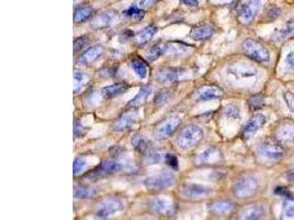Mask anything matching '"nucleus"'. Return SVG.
Returning a JSON list of instances; mask_svg holds the SVG:
<instances>
[{
    "instance_id": "obj_13",
    "label": "nucleus",
    "mask_w": 294,
    "mask_h": 220,
    "mask_svg": "<svg viewBox=\"0 0 294 220\" xmlns=\"http://www.w3.org/2000/svg\"><path fill=\"white\" fill-rule=\"evenodd\" d=\"M151 208L155 213L172 216L176 211L175 204L164 197H155L151 201Z\"/></svg>"
},
{
    "instance_id": "obj_39",
    "label": "nucleus",
    "mask_w": 294,
    "mask_h": 220,
    "mask_svg": "<svg viewBox=\"0 0 294 220\" xmlns=\"http://www.w3.org/2000/svg\"><path fill=\"white\" fill-rule=\"evenodd\" d=\"M171 98H172V93L170 91H163L160 92L159 94H156L154 101L156 106H163L169 103V100Z\"/></svg>"
},
{
    "instance_id": "obj_36",
    "label": "nucleus",
    "mask_w": 294,
    "mask_h": 220,
    "mask_svg": "<svg viewBox=\"0 0 294 220\" xmlns=\"http://www.w3.org/2000/svg\"><path fill=\"white\" fill-rule=\"evenodd\" d=\"M144 156V163L146 164H158V163L161 162V154L154 149H149L146 153L143 154Z\"/></svg>"
},
{
    "instance_id": "obj_51",
    "label": "nucleus",
    "mask_w": 294,
    "mask_h": 220,
    "mask_svg": "<svg viewBox=\"0 0 294 220\" xmlns=\"http://www.w3.org/2000/svg\"><path fill=\"white\" fill-rule=\"evenodd\" d=\"M287 178H288V181L290 183H292V184H294V171H291V172H289L287 174Z\"/></svg>"
},
{
    "instance_id": "obj_5",
    "label": "nucleus",
    "mask_w": 294,
    "mask_h": 220,
    "mask_svg": "<svg viewBox=\"0 0 294 220\" xmlns=\"http://www.w3.org/2000/svg\"><path fill=\"white\" fill-rule=\"evenodd\" d=\"M181 125V118L178 116H171L164 119L162 122L156 126L155 129L154 137L155 140H166L170 138L173 133L176 131V129Z\"/></svg>"
},
{
    "instance_id": "obj_26",
    "label": "nucleus",
    "mask_w": 294,
    "mask_h": 220,
    "mask_svg": "<svg viewBox=\"0 0 294 220\" xmlns=\"http://www.w3.org/2000/svg\"><path fill=\"white\" fill-rule=\"evenodd\" d=\"M152 93V88L150 86H142L140 88L139 93L137 94L134 99L129 101V107H139V106L143 105L148 100Z\"/></svg>"
},
{
    "instance_id": "obj_52",
    "label": "nucleus",
    "mask_w": 294,
    "mask_h": 220,
    "mask_svg": "<svg viewBox=\"0 0 294 220\" xmlns=\"http://www.w3.org/2000/svg\"><path fill=\"white\" fill-rule=\"evenodd\" d=\"M293 166H294V161H293Z\"/></svg>"
},
{
    "instance_id": "obj_15",
    "label": "nucleus",
    "mask_w": 294,
    "mask_h": 220,
    "mask_svg": "<svg viewBox=\"0 0 294 220\" xmlns=\"http://www.w3.org/2000/svg\"><path fill=\"white\" fill-rule=\"evenodd\" d=\"M236 208V204L228 201V199H221V201H217L215 203H213L211 207H209V210L211 213L215 216H218V217H223V216H227L231 213H232Z\"/></svg>"
},
{
    "instance_id": "obj_29",
    "label": "nucleus",
    "mask_w": 294,
    "mask_h": 220,
    "mask_svg": "<svg viewBox=\"0 0 294 220\" xmlns=\"http://www.w3.org/2000/svg\"><path fill=\"white\" fill-rule=\"evenodd\" d=\"M131 144L137 152L140 154H144L149 149H150V146H149L150 145L149 144V141L143 136H141V134H136V136L132 137Z\"/></svg>"
},
{
    "instance_id": "obj_50",
    "label": "nucleus",
    "mask_w": 294,
    "mask_h": 220,
    "mask_svg": "<svg viewBox=\"0 0 294 220\" xmlns=\"http://www.w3.org/2000/svg\"><path fill=\"white\" fill-rule=\"evenodd\" d=\"M213 3H216V5H228V3L232 2L233 0H211Z\"/></svg>"
},
{
    "instance_id": "obj_14",
    "label": "nucleus",
    "mask_w": 294,
    "mask_h": 220,
    "mask_svg": "<svg viewBox=\"0 0 294 220\" xmlns=\"http://www.w3.org/2000/svg\"><path fill=\"white\" fill-rule=\"evenodd\" d=\"M137 119H138V113L136 111H132L131 110V111L124 112V115H122L117 119L116 124L114 125V130L117 132L126 131V130L132 128V126L136 124Z\"/></svg>"
},
{
    "instance_id": "obj_21",
    "label": "nucleus",
    "mask_w": 294,
    "mask_h": 220,
    "mask_svg": "<svg viewBox=\"0 0 294 220\" xmlns=\"http://www.w3.org/2000/svg\"><path fill=\"white\" fill-rule=\"evenodd\" d=\"M214 28L211 24H202L194 28L191 32V38L195 41H205L208 40L211 36L214 34Z\"/></svg>"
},
{
    "instance_id": "obj_6",
    "label": "nucleus",
    "mask_w": 294,
    "mask_h": 220,
    "mask_svg": "<svg viewBox=\"0 0 294 220\" xmlns=\"http://www.w3.org/2000/svg\"><path fill=\"white\" fill-rule=\"evenodd\" d=\"M124 204L120 198L118 197L106 198L104 199L102 203H99L96 216H97V218L105 219L108 218L111 215L124 210Z\"/></svg>"
},
{
    "instance_id": "obj_12",
    "label": "nucleus",
    "mask_w": 294,
    "mask_h": 220,
    "mask_svg": "<svg viewBox=\"0 0 294 220\" xmlns=\"http://www.w3.org/2000/svg\"><path fill=\"white\" fill-rule=\"evenodd\" d=\"M183 76V71L176 67H164L156 72V79L162 84H172Z\"/></svg>"
},
{
    "instance_id": "obj_20",
    "label": "nucleus",
    "mask_w": 294,
    "mask_h": 220,
    "mask_svg": "<svg viewBox=\"0 0 294 220\" xmlns=\"http://www.w3.org/2000/svg\"><path fill=\"white\" fill-rule=\"evenodd\" d=\"M103 52H104V48L102 46L92 47L88 48V50L84 52L82 55H80V58L78 59V64L86 65V64L94 62V61L97 60L99 56L103 54Z\"/></svg>"
},
{
    "instance_id": "obj_47",
    "label": "nucleus",
    "mask_w": 294,
    "mask_h": 220,
    "mask_svg": "<svg viewBox=\"0 0 294 220\" xmlns=\"http://www.w3.org/2000/svg\"><path fill=\"white\" fill-rule=\"evenodd\" d=\"M285 62H287L288 66L291 68V70L294 71V51L290 52L287 55V59H285Z\"/></svg>"
},
{
    "instance_id": "obj_37",
    "label": "nucleus",
    "mask_w": 294,
    "mask_h": 220,
    "mask_svg": "<svg viewBox=\"0 0 294 220\" xmlns=\"http://www.w3.org/2000/svg\"><path fill=\"white\" fill-rule=\"evenodd\" d=\"M124 16L135 20H142L144 18V10L140 9L137 6H130L128 9L124 12Z\"/></svg>"
},
{
    "instance_id": "obj_48",
    "label": "nucleus",
    "mask_w": 294,
    "mask_h": 220,
    "mask_svg": "<svg viewBox=\"0 0 294 220\" xmlns=\"http://www.w3.org/2000/svg\"><path fill=\"white\" fill-rule=\"evenodd\" d=\"M159 0H141L140 5L142 8H149L151 6H154L155 2H158Z\"/></svg>"
},
{
    "instance_id": "obj_11",
    "label": "nucleus",
    "mask_w": 294,
    "mask_h": 220,
    "mask_svg": "<svg viewBox=\"0 0 294 220\" xmlns=\"http://www.w3.org/2000/svg\"><path fill=\"white\" fill-rule=\"evenodd\" d=\"M276 139L282 144L294 143V124L285 121L279 126L276 131Z\"/></svg>"
},
{
    "instance_id": "obj_22",
    "label": "nucleus",
    "mask_w": 294,
    "mask_h": 220,
    "mask_svg": "<svg viewBox=\"0 0 294 220\" xmlns=\"http://www.w3.org/2000/svg\"><path fill=\"white\" fill-rule=\"evenodd\" d=\"M128 86L126 84H116V85H110V86H106L102 89V94L103 98L105 99H110L114 98V97L120 96L123 94L126 93L128 91Z\"/></svg>"
},
{
    "instance_id": "obj_34",
    "label": "nucleus",
    "mask_w": 294,
    "mask_h": 220,
    "mask_svg": "<svg viewBox=\"0 0 294 220\" xmlns=\"http://www.w3.org/2000/svg\"><path fill=\"white\" fill-rule=\"evenodd\" d=\"M164 54V47L163 44H155L154 47H151L149 50L146 52V58L150 62H155V60H158L161 55Z\"/></svg>"
},
{
    "instance_id": "obj_24",
    "label": "nucleus",
    "mask_w": 294,
    "mask_h": 220,
    "mask_svg": "<svg viewBox=\"0 0 294 220\" xmlns=\"http://www.w3.org/2000/svg\"><path fill=\"white\" fill-rule=\"evenodd\" d=\"M291 36H294V20L289 21L285 26H283L281 29L277 30L272 35L273 41L277 42H282V41L287 40Z\"/></svg>"
},
{
    "instance_id": "obj_38",
    "label": "nucleus",
    "mask_w": 294,
    "mask_h": 220,
    "mask_svg": "<svg viewBox=\"0 0 294 220\" xmlns=\"http://www.w3.org/2000/svg\"><path fill=\"white\" fill-rule=\"evenodd\" d=\"M223 113L227 118H232V119H237V118H239L240 109L237 105L229 104V105H226L224 107Z\"/></svg>"
},
{
    "instance_id": "obj_32",
    "label": "nucleus",
    "mask_w": 294,
    "mask_h": 220,
    "mask_svg": "<svg viewBox=\"0 0 294 220\" xmlns=\"http://www.w3.org/2000/svg\"><path fill=\"white\" fill-rule=\"evenodd\" d=\"M282 218L294 219V197L284 198L283 209H282Z\"/></svg>"
},
{
    "instance_id": "obj_42",
    "label": "nucleus",
    "mask_w": 294,
    "mask_h": 220,
    "mask_svg": "<svg viewBox=\"0 0 294 220\" xmlns=\"http://www.w3.org/2000/svg\"><path fill=\"white\" fill-rule=\"evenodd\" d=\"M283 98L285 104L289 107V109L291 110L292 112H294V94L290 91H287L283 93Z\"/></svg>"
},
{
    "instance_id": "obj_16",
    "label": "nucleus",
    "mask_w": 294,
    "mask_h": 220,
    "mask_svg": "<svg viewBox=\"0 0 294 220\" xmlns=\"http://www.w3.org/2000/svg\"><path fill=\"white\" fill-rule=\"evenodd\" d=\"M221 160H223V154H221L220 151L215 146H211V148H207L200 154L199 157H197V163L203 165L215 164V163H218Z\"/></svg>"
},
{
    "instance_id": "obj_18",
    "label": "nucleus",
    "mask_w": 294,
    "mask_h": 220,
    "mask_svg": "<svg viewBox=\"0 0 294 220\" xmlns=\"http://www.w3.org/2000/svg\"><path fill=\"white\" fill-rule=\"evenodd\" d=\"M124 166L123 163L115 160H106L100 164L95 171V175L100 176V175H109L118 173L120 171L124 170Z\"/></svg>"
},
{
    "instance_id": "obj_9",
    "label": "nucleus",
    "mask_w": 294,
    "mask_h": 220,
    "mask_svg": "<svg viewBox=\"0 0 294 220\" xmlns=\"http://www.w3.org/2000/svg\"><path fill=\"white\" fill-rule=\"evenodd\" d=\"M212 191L209 187L195 183H186L181 186V195L187 199H201L208 196Z\"/></svg>"
},
{
    "instance_id": "obj_44",
    "label": "nucleus",
    "mask_w": 294,
    "mask_h": 220,
    "mask_svg": "<svg viewBox=\"0 0 294 220\" xmlns=\"http://www.w3.org/2000/svg\"><path fill=\"white\" fill-rule=\"evenodd\" d=\"M275 194H277V195H280V196H282V197H284V198H288V197H292L293 195L290 193V191L287 189H284V187H277V189H275Z\"/></svg>"
},
{
    "instance_id": "obj_27",
    "label": "nucleus",
    "mask_w": 294,
    "mask_h": 220,
    "mask_svg": "<svg viewBox=\"0 0 294 220\" xmlns=\"http://www.w3.org/2000/svg\"><path fill=\"white\" fill-rule=\"evenodd\" d=\"M130 65H131L132 70L135 71L136 75L138 76L140 79H147L148 66H147V63L144 62L142 59H140V58H138V56H136V58H134L130 61Z\"/></svg>"
},
{
    "instance_id": "obj_3",
    "label": "nucleus",
    "mask_w": 294,
    "mask_h": 220,
    "mask_svg": "<svg viewBox=\"0 0 294 220\" xmlns=\"http://www.w3.org/2000/svg\"><path fill=\"white\" fill-rule=\"evenodd\" d=\"M259 189V183L257 178L250 175L241 177L233 185V195L238 198H248L255 195Z\"/></svg>"
},
{
    "instance_id": "obj_41",
    "label": "nucleus",
    "mask_w": 294,
    "mask_h": 220,
    "mask_svg": "<svg viewBox=\"0 0 294 220\" xmlns=\"http://www.w3.org/2000/svg\"><path fill=\"white\" fill-rule=\"evenodd\" d=\"M164 158H166L167 164L170 166L171 169H173V170L179 169V160H178V157H176V156H174V154L168 153V154H166V157Z\"/></svg>"
},
{
    "instance_id": "obj_43",
    "label": "nucleus",
    "mask_w": 294,
    "mask_h": 220,
    "mask_svg": "<svg viewBox=\"0 0 294 220\" xmlns=\"http://www.w3.org/2000/svg\"><path fill=\"white\" fill-rule=\"evenodd\" d=\"M248 104L252 109H258L263 105V98L261 96H253L249 99Z\"/></svg>"
},
{
    "instance_id": "obj_23",
    "label": "nucleus",
    "mask_w": 294,
    "mask_h": 220,
    "mask_svg": "<svg viewBox=\"0 0 294 220\" xmlns=\"http://www.w3.org/2000/svg\"><path fill=\"white\" fill-rule=\"evenodd\" d=\"M115 19V15L110 11H105L99 14L97 17L92 21V27L94 29H103V28L109 27Z\"/></svg>"
},
{
    "instance_id": "obj_31",
    "label": "nucleus",
    "mask_w": 294,
    "mask_h": 220,
    "mask_svg": "<svg viewBox=\"0 0 294 220\" xmlns=\"http://www.w3.org/2000/svg\"><path fill=\"white\" fill-rule=\"evenodd\" d=\"M95 195V190L85 185L76 186L74 189V197L77 199H88Z\"/></svg>"
},
{
    "instance_id": "obj_19",
    "label": "nucleus",
    "mask_w": 294,
    "mask_h": 220,
    "mask_svg": "<svg viewBox=\"0 0 294 220\" xmlns=\"http://www.w3.org/2000/svg\"><path fill=\"white\" fill-rule=\"evenodd\" d=\"M263 215H264V208L263 205H259V204H251V205L246 206L245 208L241 210L239 218L245 220H256L263 218Z\"/></svg>"
},
{
    "instance_id": "obj_49",
    "label": "nucleus",
    "mask_w": 294,
    "mask_h": 220,
    "mask_svg": "<svg viewBox=\"0 0 294 220\" xmlns=\"http://www.w3.org/2000/svg\"><path fill=\"white\" fill-rule=\"evenodd\" d=\"M182 3L187 7L194 8L199 6V0H182Z\"/></svg>"
},
{
    "instance_id": "obj_45",
    "label": "nucleus",
    "mask_w": 294,
    "mask_h": 220,
    "mask_svg": "<svg viewBox=\"0 0 294 220\" xmlns=\"http://www.w3.org/2000/svg\"><path fill=\"white\" fill-rule=\"evenodd\" d=\"M86 39H87V36H80V38H78L77 40L75 41V43H74V51L75 52L82 50L84 44H85V42H86Z\"/></svg>"
},
{
    "instance_id": "obj_4",
    "label": "nucleus",
    "mask_w": 294,
    "mask_h": 220,
    "mask_svg": "<svg viewBox=\"0 0 294 220\" xmlns=\"http://www.w3.org/2000/svg\"><path fill=\"white\" fill-rule=\"evenodd\" d=\"M175 175L171 172H163L158 175H154L144 180V186L151 190L168 189L175 184Z\"/></svg>"
},
{
    "instance_id": "obj_10",
    "label": "nucleus",
    "mask_w": 294,
    "mask_h": 220,
    "mask_svg": "<svg viewBox=\"0 0 294 220\" xmlns=\"http://www.w3.org/2000/svg\"><path fill=\"white\" fill-rule=\"evenodd\" d=\"M265 122H267V119H265V117L263 113H257V115L252 116L245 126L243 137L246 140L250 139L251 137L255 136V134L263 127Z\"/></svg>"
},
{
    "instance_id": "obj_17",
    "label": "nucleus",
    "mask_w": 294,
    "mask_h": 220,
    "mask_svg": "<svg viewBox=\"0 0 294 220\" xmlns=\"http://www.w3.org/2000/svg\"><path fill=\"white\" fill-rule=\"evenodd\" d=\"M221 95H223V89L219 88L218 86H215V85H207V86L201 87L199 91L195 93L194 97L196 100L202 101L218 98Z\"/></svg>"
},
{
    "instance_id": "obj_2",
    "label": "nucleus",
    "mask_w": 294,
    "mask_h": 220,
    "mask_svg": "<svg viewBox=\"0 0 294 220\" xmlns=\"http://www.w3.org/2000/svg\"><path fill=\"white\" fill-rule=\"evenodd\" d=\"M243 51L248 58L259 63H267L270 61V53L263 43L253 39H246L243 42Z\"/></svg>"
},
{
    "instance_id": "obj_35",
    "label": "nucleus",
    "mask_w": 294,
    "mask_h": 220,
    "mask_svg": "<svg viewBox=\"0 0 294 220\" xmlns=\"http://www.w3.org/2000/svg\"><path fill=\"white\" fill-rule=\"evenodd\" d=\"M88 81V76L80 71L74 72V93L79 92Z\"/></svg>"
},
{
    "instance_id": "obj_25",
    "label": "nucleus",
    "mask_w": 294,
    "mask_h": 220,
    "mask_svg": "<svg viewBox=\"0 0 294 220\" xmlns=\"http://www.w3.org/2000/svg\"><path fill=\"white\" fill-rule=\"evenodd\" d=\"M163 47H164V54H169V55L183 54V53H186L188 51V48H191V47H188L187 44L182 42H168L166 44H163Z\"/></svg>"
},
{
    "instance_id": "obj_30",
    "label": "nucleus",
    "mask_w": 294,
    "mask_h": 220,
    "mask_svg": "<svg viewBox=\"0 0 294 220\" xmlns=\"http://www.w3.org/2000/svg\"><path fill=\"white\" fill-rule=\"evenodd\" d=\"M93 15V8L91 6H82L77 8L74 12V22L82 23L91 18Z\"/></svg>"
},
{
    "instance_id": "obj_1",
    "label": "nucleus",
    "mask_w": 294,
    "mask_h": 220,
    "mask_svg": "<svg viewBox=\"0 0 294 220\" xmlns=\"http://www.w3.org/2000/svg\"><path fill=\"white\" fill-rule=\"evenodd\" d=\"M204 138L202 128L196 125H188L185 127L176 138V144L182 151H188L200 143Z\"/></svg>"
},
{
    "instance_id": "obj_8",
    "label": "nucleus",
    "mask_w": 294,
    "mask_h": 220,
    "mask_svg": "<svg viewBox=\"0 0 294 220\" xmlns=\"http://www.w3.org/2000/svg\"><path fill=\"white\" fill-rule=\"evenodd\" d=\"M260 0H248L239 8L238 20L243 24H249L253 21L256 16L260 10Z\"/></svg>"
},
{
    "instance_id": "obj_28",
    "label": "nucleus",
    "mask_w": 294,
    "mask_h": 220,
    "mask_svg": "<svg viewBox=\"0 0 294 220\" xmlns=\"http://www.w3.org/2000/svg\"><path fill=\"white\" fill-rule=\"evenodd\" d=\"M156 33V28L155 26H148L146 28H143L142 30H140L138 33L136 34V42L139 44V46H143V44L148 43L154 35Z\"/></svg>"
},
{
    "instance_id": "obj_40",
    "label": "nucleus",
    "mask_w": 294,
    "mask_h": 220,
    "mask_svg": "<svg viewBox=\"0 0 294 220\" xmlns=\"http://www.w3.org/2000/svg\"><path fill=\"white\" fill-rule=\"evenodd\" d=\"M87 165V162L84 157H78L75 158L74 161V164H73V170H74V175L75 176H77L78 174H80L84 171V169L86 168Z\"/></svg>"
},
{
    "instance_id": "obj_33",
    "label": "nucleus",
    "mask_w": 294,
    "mask_h": 220,
    "mask_svg": "<svg viewBox=\"0 0 294 220\" xmlns=\"http://www.w3.org/2000/svg\"><path fill=\"white\" fill-rule=\"evenodd\" d=\"M231 73L236 76H243V77H248V76H255L256 75V70H253L251 66L248 65H238V66H232L231 70Z\"/></svg>"
},
{
    "instance_id": "obj_7",
    "label": "nucleus",
    "mask_w": 294,
    "mask_h": 220,
    "mask_svg": "<svg viewBox=\"0 0 294 220\" xmlns=\"http://www.w3.org/2000/svg\"><path fill=\"white\" fill-rule=\"evenodd\" d=\"M258 152H259L261 157L272 161L280 160L284 156L283 148L280 145L279 142L272 140H267L263 141V143H260L259 148H258Z\"/></svg>"
},
{
    "instance_id": "obj_46",
    "label": "nucleus",
    "mask_w": 294,
    "mask_h": 220,
    "mask_svg": "<svg viewBox=\"0 0 294 220\" xmlns=\"http://www.w3.org/2000/svg\"><path fill=\"white\" fill-rule=\"evenodd\" d=\"M84 133V128L82 124H80L79 121H75L74 124V137L75 138H78V137H82Z\"/></svg>"
}]
</instances>
